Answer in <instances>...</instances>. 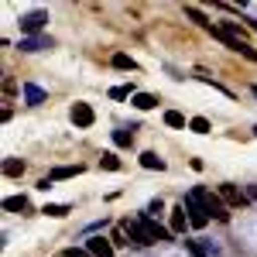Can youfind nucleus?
I'll return each instance as SVG.
<instances>
[{
  "instance_id": "13",
  "label": "nucleus",
  "mask_w": 257,
  "mask_h": 257,
  "mask_svg": "<svg viewBox=\"0 0 257 257\" xmlns=\"http://www.w3.org/2000/svg\"><path fill=\"white\" fill-rule=\"evenodd\" d=\"M110 65H113V69H120V72H131V69H138V62L131 59V55H123V52H117V55L110 59Z\"/></svg>"
},
{
  "instance_id": "4",
  "label": "nucleus",
  "mask_w": 257,
  "mask_h": 257,
  "mask_svg": "<svg viewBox=\"0 0 257 257\" xmlns=\"http://www.w3.org/2000/svg\"><path fill=\"white\" fill-rule=\"evenodd\" d=\"M219 199H223L226 206H233V209H243V206L250 202V196H247V192H240L237 185H230V182H226V185H219Z\"/></svg>"
},
{
  "instance_id": "17",
  "label": "nucleus",
  "mask_w": 257,
  "mask_h": 257,
  "mask_svg": "<svg viewBox=\"0 0 257 257\" xmlns=\"http://www.w3.org/2000/svg\"><path fill=\"white\" fill-rule=\"evenodd\" d=\"M185 18H192V21H196V24H202V28H206V31H209V28H213V24H209V18H206V14H202V11H199V7H192V4H189V7H185Z\"/></svg>"
},
{
  "instance_id": "5",
  "label": "nucleus",
  "mask_w": 257,
  "mask_h": 257,
  "mask_svg": "<svg viewBox=\"0 0 257 257\" xmlns=\"http://www.w3.org/2000/svg\"><path fill=\"white\" fill-rule=\"evenodd\" d=\"M45 24H48V11H31V14L21 18V31L24 35H38Z\"/></svg>"
},
{
  "instance_id": "6",
  "label": "nucleus",
  "mask_w": 257,
  "mask_h": 257,
  "mask_svg": "<svg viewBox=\"0 0 257 257\" xmlns=\"http://www.w3.org/2000/svg\"><path fill=\"white\" fill-rule=\"evenodd\" d=\"M69 117H72V123H76V127H93L96 113H93V106H89V103H72Z\"/></svg>"
},
{
  "instance_id": "15",
  "label": "nucleus",
  "mask_w": 257,
  "mask_h": 257,
  "mask_svg": "<svg viewBox=\"0 0 257 257\" xmlns=\"http://www.w3.org/2000/svg\"><path fill=\"white\" fill-rule=\"evenodd\" d=\"M4 209H7V213H24V209H28V199H24V196L4 199Z\"/></svg>"
},
{
  "instance_id": "18",
  "label": "nucleus",
  "mask_w": 257,
  "mask_h": 257,
  "mask_svg": "<svg viewBox=\"0 0 257 257\" xmlns=\"http://www.w3.org/2000/svg\"><path fill=\"white\" fill-rule=\"evenodd\" d=\"M99 168H106V172H120V158L113 151H103V158H99Z\"/></svg>"
},
{
  "instance_id": "11",
  "label": "nucleus",
  "mask_w": 257,
  "mask_h": 257,
  "mask_svg": "<svg viewBox=\"0 0 257 257\" xmlns=\"http://www.w3.org/2000/svg\"><path fill=\"white\" fill-rule=\"evenodd\" d=\"M141 165H144L148 172H165V158H158L155 151H144V155H141Z\"/></svg>"
},
{
  "instance_id": "23",
  "label": "nucleus",
  "mask_w": 257,
  "mask_h": 257,
  "mask_svg": "<svg viewBox=\"0 0 257 257\" xmlns=\"http://www.w3.org/2000/svg\"><path fill=\"white\" fill-rule=\"evenodd\" d=\"M131 96V86H113L110 89V99H127Z\"/></svg>"
},
{
  "instance_id": "24",
  "label": "nucleus",
  "mask_w": 257,
  "mask_h": 257,
  "mask_svg": "<svg viewBox=\"0 0 257 257\" xmlns=\"http://www.w3.org/2000/svg\"><path fill=\"white\" fill-rule=\"evenodd\" d=\"M161 209H165V206H161V199H155V202L148 206V213H144V216H151V219H155V216H158V213H161Z\"/></svg>"
},
{
  "instance_id": "9",
  "label": "nucleus",
  "mask_w": 257,
  "mask_h": 257,
  "mask_svg": "<svg viewBox=\"0 0 257 257\" xmlns=\"http://www.w3.org/2000/svg\"><path fill=\"white\" fill-rule=\"evenodd\" d=\"M24 99H28L31 106H38V103H45V99H48V93H45L41 86H35V82H28V86H24Z\"/></svg>"
},
{
  "instance_id": "7",
  "label": "nucleus",
  "mask_w": 257,
  "mask_h": 257,
  "mask_svg": "<svg viewBox=\"0 0 257 257\" xmlns=\"http://www.w3.org/2000/svg\"><path fill=\"white\" fill-rule=\"evenodd\" d=\"M86 250H89L93 257H117L113 254V243H110L106 237H89L86 240Z\"/></svg>"
},
{
  "instance_id": "26",
  "label": "nucleus",
  "mask_w": 257,
  "mask_h": 257,
  "mask_svg": "<svg viewBox=\"0 0 257 257\" xmlns=\"http://www.w3.org/2000/svg\"><path fill=\"white\" fill-rule=\"evenodd\" d=\"M185 247H189V254H192V257H206V250H202V247H199V243H192V240H189V243H185Z\"/></svg>"
},
{
  "instance_id": "29",
  "label": "nucleus",
  "mask_w": 257,
  "mask_h": 257,
  "mask_svg": "<svg viewBox=\"0 0 257 257\" xmlns=\"http://www.w3.org/2000/svg\"><path fill=\"white\" fill-rule=\"evenodd\" d=\"M250 93H254V99H257V86H254V89H250Z\"/></svg>"
},
{
  "instance_id": "27",
  "label": "nucleus",
  "mask_w": 257,
  "mask_h": 257,
  "mask_svg": "<svg viewBox=\"0 0 257 257\" xmlns=\"http://www.w3.org/2000/svg\"><path fill=\"white\" fill-rule=\"evenodd\" d=\"M243 24H247V28H254V31H257V21H254V18H243Z\"/></svg>"
},
{
  "instance_id": "30",
  "label": "nucleus",
  "mask_w": 257,
  "mask_h": 257,
  "mask_svg": "<svg viewBox=\"0 0 257 257\" xmlns=\"http://www.w3.org/2000/svg\"><path fill=\"white\" fill-rule=\"evenodd\" d=\"M254 138H257V127H254Z\"/></svg>"
},
{
  "instance_id": "14",
  "label": "nucleus",
  "mask_w": 257,
  "mask_h": 257,
  "mask_svg": "<svg viewBox=\"0 0 257 257\" xmlns=\"http://www.w3.org/2000/svg\"><path fill=\"white\" fill-rule=\"evenodd\" d=\"M134 106H138V110H155V106H158V96H151V93H134Z\"/></svg>"
},
{
  "instance_id": "20",
  "label": "nucleus",
  "mask_w": 257,
  "mask_h": 257,
  "mask_svg": "<svg viewBox=\"0 0 257 257\" xmlns=\"http://www.w3.org/2000/svg\"><path fill=\"white\" fill-rule=\"evenodd\" d=\"M189 127H192L196 134H209V120H206V117H192V120H189Z\"/></svg>"
},
{
  "instance_id": "1",
  "label": "nucleus",
  "mask_w": 257,
  "mask_h": 257,
  "mask_svg": "<svg viewBox=\"0 0 257 257\" xmlns=\"http://www.w3.org/2000/svg\"><path fill=\"white\" fill-rule=\"evenodd\" d=\"M127 230H131V240H134V243H141V247L172 240V230H165V226H161V223H155L151 216H141V219H134V223H127Z\"/></svg>"
},
{
  "instance_id": "16",
  "label": "nucleus",
  "mask_w": 257,
  "mask_h": 257,
  "mask_svg": "<svg viewBox=\"0 0 257 257\" xmlns=\"http://www.w3.org/2000/svg\"><path fill=\"white\" fill-rule=\"evenodd\" d=\"M38 48H52L48 38H24L21 41V52H38Z\"/></svg>"
},
{
  "instance_id": "22",
  "label": "nucleus",
  "mask_w": 257,
  "mask_h": 257,
  "mask_svg": "<svg viewBox=\"0 0 257 257\" xmlns=\"http://www.w3.org/2000/svg\"><path fill=\"white\" fill-rule=\"evenodd\" d=\"M113 141H117L120 148H131V141H134V134H131V131H117V134H113Z\"/></svg>"
},
{
  "instance_id": "2",
  "label": "nucleus",
  "mask_w": 257,
  "mask_h": 257,
  "mask_svg": "<svg viewBox=\"0 0 257 257\" xmlns=\"http://www.w3.org/2000/svg\"><path fill=\"white\" fill-rule=\"evenodd\" d=\"M189 196H192V199H199V202L206 206V213H209V219H219V223H226V219H230V213H226L230 206H226V202H223L219 196H213V192H206V189H192Z\"/></svg>"
},
{
  "instance_id": "19",
  "label": "nucleus",
  "mask_w": 257,
  "mask_h": 257,
  "mask_svg": "<svg viewBox=\"0 0 257 257\" xmlns=\"http://www.w3.org/2000/svg\"><path fill=\"white\" fill-rule=\"evenodd\" d=\"M41 213H45V216H65V213H69V206H65V202H48Z\"/></svg>"
},
{
  "instance_id": "21",
  "label": "nucleus",
  "mask_w": 257,
  "mask_h": 257,
  "mask_svg": "<svg viewBox=\"0 0 257 257\" xmlns=\"http://www.w3.org/2000/svg\"><path fill=\"white\" fill-rule=\"evenodd\" d=\"M165 123H168V127H185V117H182L178 110H168V113H165Z\"/></svg>"
},
{
  "instance_id": "10",
  "label": "nucleus",
  "mask_w": 257,
  "mask_h": 257,
  "mask_svg": "<svg viewBox=\"0 0 257 257\" xmlns=\"http://www.w3.org/2000/svg\"><path fill=\"white\" fill-rule=\"evenodd\" d=\"M185 226H189V216H185V206H178V209H172V233H185Z\"/></svg>"
},
{
  "instance_id": "3",
  "label": "nucleus",
  "mask_w": 257,
  "mask_h": 257,
  "mask_svg": "<svg viewBox=\"0 0 257 257\" xmlns=\"http://www.w3.org/2000/svg\"><path fill=\"white\" fill-rule=\"evenodd\" d=\"M185 213H189V226H196V230H202L206 223H209V213H206V206L199 202V199H192V196H185Z\"/></svg>"
},
{
  "instance_id": "12",
  "label": "nucleus",
  "mask_w": 257,
  "mask_h": 257,
  "mask_svg": "<svg viewBox=\"0 0 257 257\" xmlns=\"http://www.w3.org/2000/svg\"><path fill=\"white\" fill-rule=\"evenodd\" d=\"M4 175L7 178H21L24 175V161L21 158H4Z\"/></svg>"
},
{
  "instance_id": "28",
  "label": "nucleus",
  "mask_w": 257,
  "mask_h": 257,
  "mask_svg": "<svg viewBox=\"0 0 257 257\" xmlns=\"http://www.w3.org/2000/svg\"><path fill=\"white\" fill-rule=\"evenodd\" d=\"M247 196H250V199L257 202V185H250V192H247Z\"/></svg>"
},
{
  "instance_id": "8",
  "label": "nucleus",
  "mask_w": 257,
  "mask_h": 257,
  "mask_svg": "<svg viewBox=\"0 0 257 257\" xmlns=\"http://www.w3.org/2000/svg\"><path fill=\"white\" fill-rule=\"evenodd\" d=\"M82 175V165H62V168H55V172H48V178L52 182H62V178H76Z\"/></svg>"
},
{
  "instance_id": "25",
  "label": "nucleus",
  "mask_w": 257,
  "mask_h": 257,
  "mask_svg": "<svg viewBox=\"0 0 257 257\" xmlns=\"http://www.w3.org/2000/svg\"><path fill=\"white\" fill-rule=\"evenodd\" d=\"M62 257H93V254H89V250H79V247H69Z\"/></svg>"
}]
</instances>
